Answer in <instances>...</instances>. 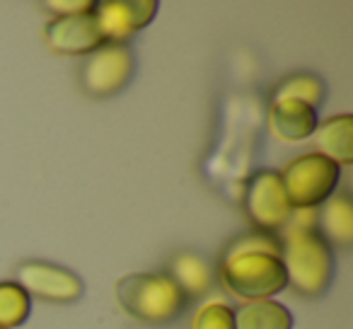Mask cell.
I'll list each match as a JSON object with an SVG mask.
<instances>
[{
    "instance_id": "6da1fadb",
    "label": "cell",
    "mask_w": 353,
    "mask_h": 329,
    "mask_svg": "<svg viewBox=\"0 0 353 329\" xmlns=\"http://www.w3.org/2000/svg\"><path fill=\"white\" fill-rule=\"evenodd\" d=\"M281 240V261H283L288 286L300 295L317 298L329 288L334 276L332 247L322 240L317 230L285 226Z\"/></svg>"
},
{
    "instance_id": "7a4b0ae2",
    "label": "cell",
    "mask_w": 353,
    "mask_h": 329,
    "mask_svg": "<svg viewBox=\"0 0 353 329\" xmlns=\"http://www.w3.org/2000/svg\"><path fill=\"white\" fill-rule=\"evenodd\" d=\"M114 295L133 319L145 324H167L187 308V295L167 274L121 276L114 283Z\"/></svg>"
},
{
    "instance_id": "3957f363",
    "label": "cell",
    "mask_w": 353,
    "mask_h": 329,
    "mask_svg": "<svg viewBox=\"0 0 353 329\" xmlns=\"http://www.w3.org/2000/svg\"><path fill=\"white\" fill-rule=\"evenodd\" d=\"M223 286L242 300H271L288 286L283 261L279 255L247 252L221 259Z\"/></svg>"
},
{
    "instance_id": "277c9868",
    "label": "cell",
    "mask_w": 353,
    "mask_h": 329,
    "mask_svg": "<svg viewBox=\"0 0 353 329\" xmlns=\"http://www.w3.org/2000/svg\"><path fill=\"white\" fill-rule=\"evenodd\" d=\"M279 177L293 211L319 208L336 192L341 168L319 152H305L290 160L279 172Z\"/></svg>"
},
{
    "instance_id": "5b68a950",
    "label": "cell",
    "mask_w": 353,
    "mask_h": 329,
    "mask_svg": "<svg viewBox=\"0 0 353 329\" xmlns=\"http://www.w3.org/2000/svg\"><path fill=\"white\" fill-rule=\"evenodd\" d=\"M242 203L250 223L261 232H281L293 213L276 170H259L252 175Z\"/></svg>"
},
{
    "instance_id": "8992f818",
    "label": "cell",
    "mask_w": 353,
    "mask_h": 329,
    "mask_svg": "<svg viewBox=\"0 0 353 329\" xmlns=\"http://www.w3.org/2000/svg\"><path fill=\"white\" fill-rule=\"evenodd\" d=\"M136 68L133 54L123 44H104L80 66V88L90 97H112L128 85Z\"/></svg>"
},
{
    "instance_id": "52a82bcc",
    "label": "cell",
    "mask_w": 353,
    "mask_h": 329,
    "mask_svg": "<svg viewBox=\"0 0 353 329\" xmlns=\"http://www.w3.org/2000/svg\"><path fill=\"white\" fill-rule=\"evenodd\" d=\"M17 283L30 298L59 305L75 303L85 293V283L78 274L49 261H25L17 271Z\"/></svg>"
},
{
    "instance_id": "ba28073f",
    "label": "cell",
    "mask_w": 353,
    "mask_h": 329,
    "mask_svg": "<svg viewBox=\"0 0 353 329\" xmlns=\"http://www.w3.org/2000/svg\"><path fill=\"white\" fill-rule=\"evenodd\" d=\"M155 0H94V20L104 44H121L155 20Z\"/></svg>"
},
{
    "instance_id": "9c48e42d",
    "label": "cell",
    "mask_w": 353,
    "mask_h": 329,
    "mask_svg": "<svg viewBox=\"0 0 353 329\" xmlns=\"http://www.w3.org/2000/svg\"><path fill=\"white\" fill-rule=\"evenodd\" d=\"M44 41L54 54L63 56H90L104 46L102 32L92 12L49 20L44 27Z\"/></svg>"
},
{
    "instance_id": "30bf717a",
    "label": "cell",
    "mask_w": 353,
    "mask_h": 329,
    "mask_svg": "<svg viewBox=\"0 0 353 329\" xmlns=\"http://www.w3.org/2000/svg\"><path fill=\"white\" fill-rule=\"evenodd\" d=\"M317 123V109L298 99H279L269 107V128L283 143L307 141Z\"/></svg>"
},
{
    "instance_id": "8fae6325",
    "label": "cell",
    "mask_w": 353,
    "mask_h": 329,
    "mask_svg": "<svg viewBox=\"0 0 353 329\" xmlns=\"http://www.w3.org/2000/svg\"><path fill=\"white\" fill-rule=\"evenodd\" d=\"M314 146H317L319 155L329 157L336 162L339 168H348L353 165V117L351 114H339V117H329L322 123H317L312 133Z\"/></svg>"
},
{
    "instance_id": "7c38bea8",
    "label": "cell",
    "mask_w": 353,
    "mask_h": 329,
    "mask_svg": "<svg viewBox=\"0 0 353 329\" xmlns=\"http://www.w3.org/2000/svg\"><path fill=\"white\" fill-rule=\"evenodd\" d=\"M167 276L187 295V300L206 295L213 288V266L208 264L206 257L196 255V252H176L170 259Z\"/></svg>"
},
{
    "instance_id": "4fadbf2b",
    "label": "cell",
    "mask_w": 353,
    "mask_h": 329,
    "mask_svg": "<svg viewBox=\"0 0 353 329\" xmlns=\"http://www.w3.org/2000/svg\"><path fill=\"white\" fill-rule=\"evenodd\" d=\"M317 232L329 247H351L353 201L348 194H334L317 208Z\"/></svg>"
},
{
    "instance_id": "5bb4252c",
    "label": "cell",
    "mask_w": 353,
    "mask_h": 329,
    "mask_svg": "<svg viewBox=\"0 0 353 329\" xmlns=\"http://www.w3.org/2000/svg\"><path fill=\"white\" fill-rule=\"evenodd\" d=\"M235 312V329H293V315L285 305L271 300H250Z\"/></svg>"
},
{
    "instance_id": "9a60e30c",
    "label": "cell",
    "mask_w": 353,
    "mask_h": 329,
    "mask_svg": "<svg viewBox=\"0 0 353 329\" xmlns=\"http://www.w3.org/2000/svg\"><path fill=\"white\" fill-rule=\"evenodd\" d=\"M279 99H298V102H305L317 109L324 99V83L317 75H310V73L288 75L271 92V102H279Z\"/></svg>"
},
{
    "instance_id": "2e32d148",
    "label": "cell",
    "mask_w": 353,
    "mask_h": 329,
    "mask_svg": "<svg viewBox=\"0 0 353 329\" xmlns=\"http://www.w3.org/2000/svg\"><path fill=\"white\" fill-rule=\"evenodd\" d=\"M32 310V298L17 281H0V327L15 329L25 324Z\"/></svg>"
},
{
    "instance_id": "e0dca14e",
    "label": "cell",
    "mask_w": 353,
    "mask_h": 329,
    "mask_svg": "<svg viewBox=\"0 0 353 329\" xmlns=\"http://www.w3.org/2000/svg\"><path fill=\"white\" fill-rule=\"evenodd\" d=\"M247 252H266V255L281 257V240L274 232H261V230L247 232V235H240L237 240H232L223 257L247 255Z\"/></svg>"
},
{
    "instance_id": "ac0fdd59",
    "label": "cell",
    "mask_w": 353,
    "mask_h": 329,
    "mask_svg": "<svg viewBox=\"0 0 353 329\" xmlns=\"http://www.w3.org/2000/svg\"><path fill=\"white\" fill-rule=\"evenodd\" d=\"M192 329H235V312L225 303H208L194 315Z\"/></svg>"
},
{
    "instance_id": "d6986e66",
    "label": "cell",
    "mask_w": 353,
    "mask_h": 329,
    "mask_svg": "<svg viewBox=\"0 0 353 329\" xmlns=\"http://www.w3.org/2000/svg\"><path fill=\"white\" fill-rule=\"evenodd\" d=\"M44 8L56 12V17L88 15L94 10V0H49V3H44Z\"/></svg>"
},
{
    "instance_id": "ffe728a7",
    "label": "cell",
    "mask_w": 353,
    "mask_h": 329,
    "mask_svg": "<svg viewBox=\"0 0 353 329\" xmlns=\"http://www.w3.org/2000/svg\"><path fill=\"white\" fill-rule=\"evenodd\" d=\"M0 329H3V327H0Z\"/></svg>"
}]
</instances>
